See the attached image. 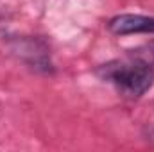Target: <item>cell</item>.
I'll use <instances>...</instances> for the list:
<instances>
[{
  "instance_id": "6da1fadb",
  "label": "cell",
  "mask_w": 154,
  "mask_h": 152,
  "mask_svg": "<svg viewBox=\"0 0 154 152\" xmlns=\"http://www.w3.org/2000/svg\"><path fill=\"white\" fill-rule=\"evenodd\" d=\"M97 74L129 97H142L154 84V66L133 56L102 65Z\"/></svg>"
},
{
  "instance_id": "3957f363",
  "label": "cell",
  "mask_w": 154,
  "mask_h": 152,
  "mask_svg": "<svg viewBox=\"0 0 154 152\" xmlns=\"http://www.w3.org/2000/svg\"><path fill=\"white\" fill-rule=\"evenodd\" d=\"M129 56L138 57V59H142V61H145V63H149V65L154 66V41L140 47V48H136V50H131Z\"/></svg>"
},
{
  "instance_id": "7a4b0ae2",
  "label": "cell",
  "mask_w": 154,
  "mask_h": 152,
  "mask_svg": "<svg viewBox=\"0 0 154 152\" xmlns=\"http://www.w3.org/2000/svg\"><path fill=\"white\" fill-rule=\"evenodd\" d=\"M108 29L116 36L125 34H154V18L143 14H118L109 20Z\"/></svg>"
}]
</instances>
